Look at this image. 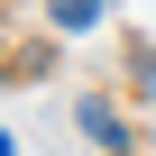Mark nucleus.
Instances as JSON below:
<instances>
[{
	"mask_svg": "<svg viewBox=\"0 0 156 156\" xmlns=\"http://www.w3.org/2000/svg\"><path fill=\"white\" fill-rule=\"evenodd\" d=\"M83 138H92V147H129V129H119L110 101H83Z\"/></svg>",
	"mask_w": 156,
	"mask_h": 156,
	"instance_id": "nucleus-1",
	"label": "nucleus"
},
{
	"mask_svg": "<svg viewBox=\"0 0 156 156\" xmlns=\"http://www.w3.org/2000/svg\"><path fill=\"white\" fill-rule=\"evenodd\" d=\"M101 9H110V0H46V28H64V37H73V28H92Z\"/></svg>",
	"mask_w": 156,
	"mask_h": 156,
	"instance_id": "nucleus-2",
	"label": "nucleus"
},
{
	"mask_svg": "<svg viewBox=\"0 0 156 156\" xmlns=\"http://www.w3.org/2000/svg\"><path fill=\"white\" fill-rule=\"evenodd\" d=\"M138 83H147V101H156V55H138Z\"/></svg>",
	"mask_w": 156,
	"mask_h": 156,
	"instance_id": "nucleus-3",
	"label": "nucleus"
},
{
	"mask_svg": "<svg viewBox=\"0 0 156 156\" xmlns=\"http://www.w3.org/2000/svg\"><path fill=\"white\" fill-rule=\"evenodd\" d=\"M0 156H9V129H0Z\"/></svg>",
	"mask_w": 156,
	"mask_h": 156,
	"instance_id": "nucleus-4",
	"label": "nucleus"
}]
</instances>
